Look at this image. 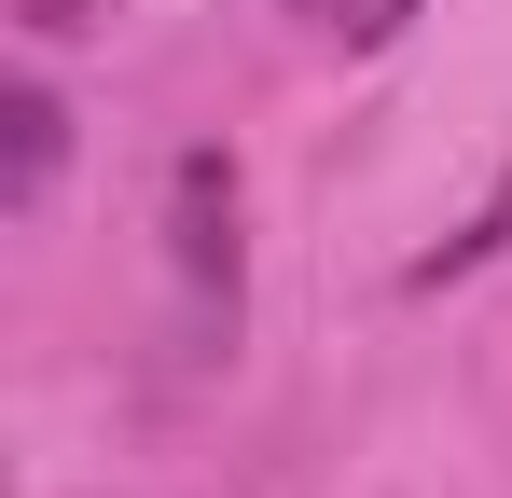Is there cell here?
<instances>
[{
	"mask_svg": "<svg viewBox=\"0 0 512 498\" xmlns=\"http://www.w3.org/2000/svg\"><path fill=\"white\" fill-rule=\"evenodd\" d=\"M167 236H180V305H194V346H236V166L180 153L167 180Z\"/></svg>",
	"mask_w": 512,
	"mask_h": 498,
	"instance_id": "1",
	"label": "cell"
},
{
	"mask_svg": "<svg viewBox=\"0 0 512 498\" xmlns=\"http://www.w3.org/2000/svg\"><path fill=\"white\" fill-rule=\"evenodd\" d=\"M0 125H14V166H0V194H14V208H42V194H56V153H70V111H56L42 83H14V97H0Z\"/></svg>",
	"mask_w": 512,
	"mask_h": 498,
	"instance_id": "2",
	"label": "cell"
},
{
	"mask_svg": "<svg viewBox=\"0 0 512 498\" xmlns=\"http://www.w3.org/2000/svg\"><path fill=\"white\" fill-rule=\"evenodd\" d=\"M402 14H416V0H319V28H333V42H388Z\"/></svg>",
	"mask_w": 512,
	"mask_h": 498,
	"instance_id": "3",
	"label": "cell"
},
{
	"mask_svg": "<svg viewBox=\"0 0 512 498\" xmlns=\"http://www.w3.org/2000/svg\"><path fill=\"white\" fill-rule=\"evenodd\" d=\"M111 0H14V28H42V42H84Z\"/></svg>",
	"mask_w": 512,
	"mask_h": 498,
	"instance_id": "4",
	"label": "cell"
}]
</instances>
